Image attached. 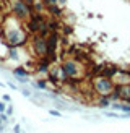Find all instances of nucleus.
Segmentation results:
<instances>
[{
    "label": "nucleus",
    "mask_w": 130,
    "mask_h": 133,
    "mask_svg": "<svg viewBox=\"0 0 130 133\" xmlns=\"http://www.w3.org/2000/svg\"><path fill=\"white\" fill-rule=\"evenodd\" d=\"M5 42L8 47H21L28 42V32H24L21 28H6Z\"/></svg>",
    "instance_id": "f257e3e1"
},
{
    "label": "nucleus",
    "mask_w": 130,
    "mask_h": 133,
    "mask_svg": "<svg viewBox=\"0 0 130 133\" xmlns=\"http://www.w3.org/2000/svg\"><path fill=\"white\" fill-rule=\"evenodd\" d=\"M60 68H62V73H63L65 79H73V78L81 75L83 66H81L80 62H76L75 58H67V60H63L60 63Z\"/></svg>",
    "instance_id": "f03ea898"
},
{
    "label": "nucleus",
    "mask_w": 130,
    "mask_h": 133,
    "mask_svg": "<svg viewBox=\"0 0 130 133\" xmlns=\"http://www.w3.org/2000/svg\"><path fill=\"white\" fill-rule=\"evenodd\" d=\"M10 10L16 19H26V18H31V15H32L31 5H28L24 0H11Z\"/></svg>",
    "instance_id": "7ed1b4c3"
},
{
    "label": "nucleus",
    "mask_w": 130,
    "mask_h": 133,
    "mask_svg": "<svg viewBox=\"0 0 130 133\" xmlns=\"http://www.w3.org/2000/svg\"><path fill=\"white\" fill-rule=\"evenodd\" d=\"M93 89L99 96H109L110 92L115 89V83L110 78H106V76L99 75L98 78H94V81H93Z\"/></svg>",
    "instance_id": "20e7f679"
},
{
    "label": "nucleus",
    "mask_w": 130,
    "mask_h": 133,
    "mask_svg": "<svg viewBox=\"0 0 130 133\" xmlns=\"http://www.w3.org/2000/svg\"><path fill=\"white\" fill-rule=\"evenodd\" d=\"M32 52L39 57H47V37L36 34L32 39Z\"/></svg>",
    "instance_id": "39448f33"
},
{
    "label": "nucleus",
    "mask_w": 130,
    "mask_h": 133,
    "mask_svg": "<svg viewBox=\"0 0 130 133\" xmlns=\"http://www.w3.org/2000/svg\"><path fill=\"white\" fill-rule=\"evenodd\" d=\"M57 45H58V34L57 32H50L47 36V57L50 60H54V54L57 50Z\"/></svg>",
    "instance_id": "423d86ee"
},
{
    "label": "nucleus",
    "mask_w": 130,
    "mask_h": 133,
    "mask_svg": "<svg viewBox=\"0 0 130 133\" xmlns=\"http://www.w3.org/2000/svg\"><path fill=\"white\" fill-rule=\"evenodd\" d=\"M112 81L115 83V86L130 84V71H128V70H122V68H119V71H117L115 76L112 78Z\"/></svg>",
    "instance_id": "0eeeda50"
},
{
    "label": "nucleus",
    "mask_w": 130,
    "mask_h": 133,
    "mask_svg": "<svg viewBox=\"0 0 130 133\" xmlns=\"http://www.w3.org/2000/svg\"><path fill=\"white\" fill-rule=\"evenodd\" d=\"M119 71V66H114V65H104L101 66V76H106L112 79L115 76V73Z\"/></svg>",
    "instance_id": "6e6552de"
},
{
    "label": "nucleus",
    "mask_w": 130,
    "mask_h": 133,
    "mask_svg": "<svg viewBox=\"0 0 130 133\" xmlns=\"http://www.w3.org/2000/svg\"><path fill=\"white\" fill-rule=\"evenodd\" d=\"M112 105V101L109 99V96H99V99H98V107L101 109H107Z\"/></svg>",
    "instance_id": "1a4fd4ad"
},
{
    "label": "nucleus",
    "mask_w": 130,
    "mask_h": 133,
    "mask_svg": "<svg viewBox=\"0 0 130 133\" xmlns=\"http://www.w3.org/2000/svg\"><path fill=\"white\" fill-rule=\"evenodd\" d=\"M13 75L18 76V78H26V76L29 75V71H28L26 66H16V68L13 70Z\"/></svg>",
    "instance_id": "9d476101"
},
{
    "label": "nucleus",
    "mask_w": 130,
    "mask_h": 133,
    "mask_svg": "<svg viewBox=\"0 0 130 133\" xmlns=\"http://www.w3.org/2000/svg\"><path fill=\"white\" fill-rule=\"evenodd\" d=\"M47 11H49V15H50V16H54V18H57V16H60V15H62V8H60L58 5L47 6Z\"/></svg>",
    "instance_id": "9b49d317"
},
{
    "label": "nucleus",
    "mask_w": 130,
    "mask_h": 133,
    "mask_svg": "<svg viewBox=\"0 0 130 133\" xmlns=\"http://www.w3.org/2000/svg\"><path fill=\"white\" fill-rule=\"evenodd\" d=\"M32 86L37 88V89H46L47 88V81H46V79H37L36 83H32Z\"/></svg>",
    "instance_id": "f8f14e48"
},
{
    "label": "nucleus",
    "mask_w": 130,
    "mask_h": 133,
    "mask_svg": "<svg viewBox=\"0 0 130 133\" xmlns=\"http://www.w3.org/2000/svg\"><path fill=\"white\" fill-rule=\"evenodd\" d=\"M21 94H23L24 97H31V96H32V91H31L29 88H21Z\"/></svg>",
    "instance_id": "ddd939ff"
},
{
    "label": "nucleus",
    "mask_w": 130,
    "mask_h": 133,
    "mask_svg": "<svg viewBox=\"0 0 130 133\" xmlns=\"http://www.w3.org/2000/svg\"><path fill=\"white\" fill-rule=\"evenodd\" d=\"M42 3L46 6H52V5H58V0H42Z\"/></svg>",
    "instance_id": "4468645a"
},
{
    "label": "nucleus",
    "mask_w": 130,
    "mask_h": 133,
    "mask_svg": "<svg viewBox=\"0 0 130 133\" xmlns=\"http://www.w3.org/2000/svg\"><path fill=\"white\" fill-rule=\"evenodd\" d=\"M34 8H36L37 11H41V10L44 8V3H41V2H36V3H34Z\"/></svg>",
    "instance_id": "2eb2a0df"
},
{
    "label": "nucleus",
    "mask_w": 130,
    "mask_h": 133,
    "mask_svg": "<svg viewBox=\"0 0 130 133\" xmlns=\"http://www.w3.org/2000/svg\"><path fill=\"white\" fill-rule=\"evenodd\" d=\"M5 112H6V104L0 102V114H5Z\"/></svg>",
    "instance_id": "dca6fc26"
},
{
    "label": "nucleus",
    "mask_w": 130,
    "mask_h": 133,
    "mask_svg": "<svg viewBox=\"0 0 130 133\" xmlns=\"http://www.w3.org/2000/svg\"><path fill=\"white\" fill-rule=\"evenodd\" d=\"M49 112H50V115H55V117H60V112H58V110H52V109H50Z\"/></svg>",
    "instance_id": "f3484780"
},
{
    "label": "nucleus",
    "mask_w": 130,
    "mask_h": 133,
    "mask_svg": "<svg viewBox=\"0 0 130 133\" xmlns=\"http://www.w3.org/2000/svg\"><path fill=\"white\" fill-rule=\"evenodd\" d=\"M5 114H6V115H11V114H13V107H11V105H8V107H6V112H5Z\"/></svg>",
    "instance_id": "a211bd4d"
},
{
    "label": "nucleus",
    "mask_w": 130,
    "mask_h": 133,
    "mask_svg": "<svg viewBox=\"0 0 130 133\" xmlns=\"http://www.w3.org/2000/svg\"><path fill=\"white\" fill-rule=\"evenodd\" d=\"M106 115H107V117H119V114H117V112H106Z\"/></svg>",
    "instance_id": "6ab92c4d"
},
{
    "label": "nucleus",
    "mask_w": 130,
    "mask_h": 133,
    "mask_svg": "<svg viewBox=\"0 0 130 133\" xmlns=\"http://www.w3.org/2000/svg\"><path fill=\"white\" fill-rule=\"evenodd\" d=\"M6 84H8V88H11V89H18V86H16L15 83H11V81H8Z\"/></svg>",
    "instance_id": "aec40b11"
},
{
    "label": "nucleus",
    "mask_w": 130,
    "mask_h": 133,
    "mask_svg": "<svg viewBox=\"0 0 130 133\" xmlns=\"http://www.w3.org/2000/svg\"><path fill=\"white\" fill-rule=\"evenodd\" d=\"M2 99H3V102H10V96H8V94H3Z\"/></svg>",
    "instance_id": "412c9836"
},
{
    "label": "nucleus",
    "mask_w": 130,
    "mask_h": 133,
    "mask_svg": "<svg viewBox=\"0 0 130 133\" xmlns=\"http://www.w3.org/2000/svg\"><path fill=\"white\" fill-rule=\"evenodd\" d=\"M5 125H6V123H2V125H0V133H3V130H5Z\"/></svg>",
    "instance_id": "4be33fe9"
},
{
    "label": "nucleus",
    "mask_w": 130,
    "mask_h": 133,
    "mask_svg": "<svg viewBox=\"0 0 130 133\" xmlns=\"http://www.w3.org/2000/svg\"><path fill=\"white\" fill-rule=\"evenodd\" d=\"M15 133H20V125H15Z\"/></svg>",
    "instance_id": "5701e85b"
},
{
    "label": "nucleus",
    "mask_w": 130,
    "mask_h": 133,
    "mask_svg": "<svg viewBox=\"0 0 130 133\" xmlns=\"http://www.w3.org/2000/svg\"><path fill=\"white\" fill-rule=\"evenodd\" d=\"M3 123V120H2V115H0V125H2Z\"/></svg>",
    "instance_id": "b1692460"
},
{
    "label": "nucleus",
    "mask_w": 130,
    "mask_h": 133,
    "mask_svg": "<svg viewBox=\"0 0 130 133\" xmlns=\"http://www.w3.org/2000/svg\"><path fill=\"white\" fill-rule=\"evenodd\" d=\"M58 3H65V0H58Z\"/></svg>",
    "instance_id": "393cba45"
}]
</instances>
